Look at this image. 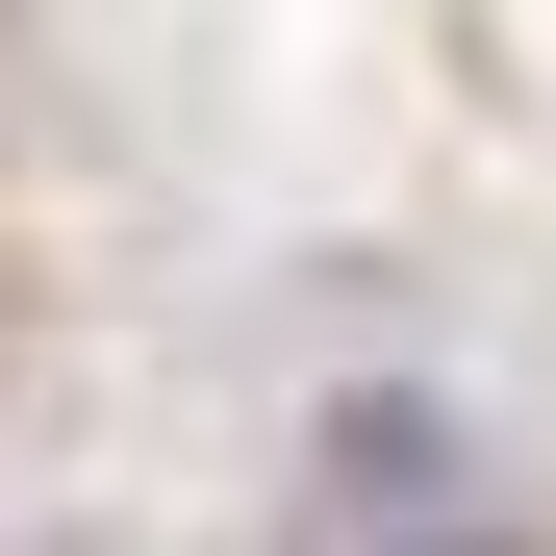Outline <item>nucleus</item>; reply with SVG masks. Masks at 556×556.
Wrapping results in <instances>:
<instances>
[{
    "label": "nucleus",
    "mask_w": 556,
    "mask_h": 556,
    "mask_svg": "<svg viewBox=\"0 0 556 556\" xmlns=\"http://www.w3.org/2000/svg\"><path fill=\"white\" fill-rule=\"evenodd\" d=\"M329 506H354V531H430V506H455V405H430V380H354V405H329Z\"/></svg>",
    "instance_id": "obj_1"
},
{
    "label": "nucleus",
    "mask_w": 556,
    "mask_h": 556,
    "mask_svg": "<svg viewBox=\"0 0 556 556\" xmlns=\"http://www.w3.org/2000/svg\"><path fill=\"white\" fill-rule=\"evenodd\" d=\"M354 556H556V531H481V506H430V531H354Z\"/></svg>",
    "instance_id": "obj_2"
}]
</instances>
